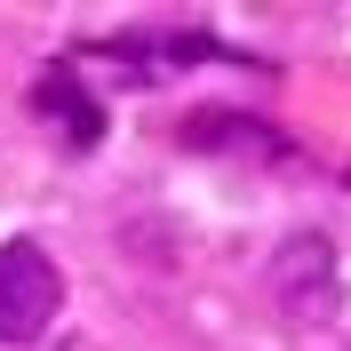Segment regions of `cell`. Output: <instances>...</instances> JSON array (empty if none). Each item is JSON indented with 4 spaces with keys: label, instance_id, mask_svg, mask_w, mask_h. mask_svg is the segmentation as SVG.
Here are the masks:
<instances>
[{
    "label": "cell",
    "instance_id": "6da1fadb",
    "mask_svg": "<svg viewBox=\"0 0 351 351\" xmlns=\"http://www.w3.org/2000/svg\"><path fill=\"white\" fill-rule=\"evenodd\" d=\"M64 311V271L32 240H0V343H40Z\"/></svg>",
    "mask_w": 351,
    "mask_h": 351
},
{
    "label": "cell",
    "instance_id": "3957f363",
    "mask_svg": "<svg viewBox=\"0 0 351 351\" xmlns=\"http://www.w3.org/2000/svg\"><path fill=\"white\" fill-rule=\"evenodd\" d=\"M32 112H40V120H56V136H64L72 152L104 144V104H96V96L72 80V64H48V72H40V88H32Z\"/></svg>",
    "mask_w": 351,
    "mask_h": 351
},
{
    "label": "cell",
    "instance_id": "7a4b0ae2",
    "mask_svg": "<svg viewBox=\"0 0 351 351\" xmlns=\"http://www.w3.org/2000/svg\"><path fill=\"white\" fill-rule=\"evenodd\" d=\"M271 295H280V311H287V319L319 328V319L343 304V280H335V247L319 240V232H295V240L271 256Z\"/></svg>",
    "mask_w": 351,
    "mask_h": 351
},
{
    "label": "cell",
    "instance_id": "277c9868",
    "mask_svg": "<svg viewBox=\"0 0 351 351\" xmlns=\"http://www.w3.org/2000/svg\"><path fill=\"white\" fill-rule=\"evenodd\" d=\"M184 136H192V144H247V152H287L271 128H256V120H240V112H199Z\"/></svg>",
    "mask_w": 351,
    "mask_h": 351
}]
</instances>
